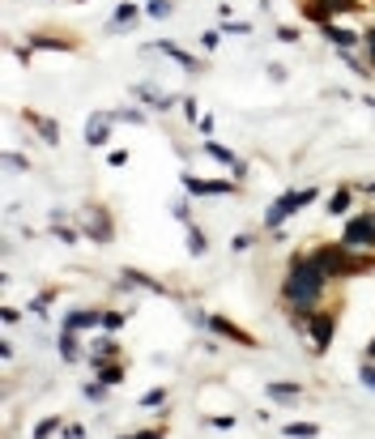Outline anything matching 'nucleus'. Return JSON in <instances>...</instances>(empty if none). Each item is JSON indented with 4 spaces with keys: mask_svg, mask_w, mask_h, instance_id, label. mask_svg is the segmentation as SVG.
<instances>
[{
    "mask_svg": "<svg viewBox=\"0 0 375 439\" xmlns=\"http://www.w3.org/2000/svg\"><path fill=\"white\" fill-rule=\"evenodd\" d=\"M188 248H192V252L201 256V252H205V235H196V231H188Z\"/></svg>",
    "mask_w": 375,
    "mask_h": 439,
    "instance_id": "obj_17",
    "label": "nucleus"
},
{
    "mask_svg": "<svg viewBox=\"0 0 375 439\" xmlns=\"http://www.w3.org/2000/svg\"><path fill=\"white\" fill-rule=\"evenodd\" d=\"M312 201H316V188H299V192H286V196H282V201H278V205L269 209V218H265V222H269V226H278V222H282L286 213H295V209H303V205H312Z\"/></svg>",
    "mask_w": 375,
    "mask_h": 439,
    "instance_id": "obj_2",
    "label": "nucleus"
},
{
    "mask_svg": "<svg viewBox=\"0 0 375 439\" xmlns=\"http://www.w3.org/2000/svg\"><path fill=\"white\" fill-rule=\"evenodd\" d=\"M205 154H209V158H218V162H231V166H235V154H231V149H222V145H213V141L205 145Z\"/></svg>",
    "mask_w": 375,
    "mask_h": 439,
    "instance_id": "obj_15",
    "label": "nucleus"
},
{
    "mask_svg": "<svg viewBox=\"0 0 375 439\" xmlns=\"http://www.w3.org/2000/svg\"><path fill=\"white\" fill-rule=\"evenodd\" d=\"M367 47H371V60H375V30H367Z\"/></svg>",
    "mask_w": 375,
    "mask_h": 439,
    "instance_id": "obj_25",
    "label": "nucleus"
},
{
    "mask_svg": "<svg viewBox=\"0 0 375 439\" xmlns=\"http://www.w3.org/2000/svg\"><path fill=\"white\" fill-rule=\"evenodd\" d=\"M85 397H90V401H102V397H107V393H102V380H98V384H90V388H85Z\"/></svg>",
    "mask_w": 375,
    "mask_h": 439,
    "instance_id": "obj_22",
    "label": "nucleus"
},
{
    "mask_svg": "<svg viewBox=\"0 0 375 439\" xmlns=\"http://www.w3.org/2000/svg\"><path fill=\"white\" fill-rule=\"evenodd\" d=\"M316 431H320V427H312V423H295V427H286V435L290 439H312Z\"/></svg>",
    "mask_w": 375,
    "mask_h": 439,
    "instance_id": "obj_12",
    "label": "nucleus"
},
{
    "mask_svg": "<svg viewBox=\"0 0 375 439\" xmlns=\"http://www.w3.org/2000/svg\"><path fill=\"white\" fill-rule=\"evenodd\" d=\"M184 184H188L192 196H226V192H235V184H226V179H196V175H184Z\"/></svg>",
    "mask_w": 375,
    "mask_h": 439,
    "instance_id": "obj_5",
    "label": "nucleus"
},
{
    "mask_svg": "<svg viewBox=\"0 0 375 439\" xmlns=\"http://www.w3.org/2000/svg\"><path fill=\"white\" fill-rule=\"evenodd\" d=\"M312 260L324 269V277H333V273H350V269H354V260H350V252H346V248H320Z\"/></svg>",
    "mask_w": 375,
    "mask_h": 439,
    "instance_id": "obj_3",
    "label": "nucleus"
},
{
    "mask_svg": "<svg viewBox=\"0 0 375 439\" xmlns=\"http://www.w3.org/2000/svg\"><path fill=\"white\" fill-rule=\"evenodd\" d=\"M359 243H375V213L350 218V226H346V248H359Z\"/></svg>",
    "mask_w": 375,
    "mask_h": 439,
    "instance_id": "obj_4",
    "label": "nucleus"
},
{
    "mask_svg": "<svg viewBox=\"0 0 375 439\" xmlns=\"http://www.w3.org/2000/svg\"><path fill=\"white\" fill-rule=\"evenodd\" d=\"M371 359H375V342H371Z\"/></svg>",
    "mask_w": 375,
    "mask_h": 439,
    "instance_id": "obj_27",
    "label": "nucleus"
},
{
    "mask_svg": "<svg viewBox=\"0 0 375 439\" xmlns=\"http://www.w3.org/2000/svg\"><path fill=\"white\" fill-rule=\"evenodd\" d=\"M120 324H124L120 312H107V316H102V329H120Z\"/></svg>",
    "mask_w": 375,
    "mask_h": 439,
    "instance_id": "obj_20",
    "label": "nucleus"
},
{
    "mask_svg": "<svg viewBox=\"0 0 375 439\" xmlns=\"http://www.w3.org/2000/svg\"><path fill=\"white\" fill-rule=\"evenodd\" d=\"M324 34H329L333 43H342V47H354V34H350V30H337V26H324Z\"/></svg>",
    "mask_w": 375,
    "mask_h": 439,
    "instance_id": "obj_13",
    "label": "nucleus"
},
{
    "mask_svg": "<svg viewBox=\"0 0 375 439\" xmlns=\"http://www.w3.org/2000/svg\"><path fill=\"white\" fill-rule=\"evenodd\" d=\"M120 376H124L120 367H107V371H102V384H120Z\"/></svg>",
    "mask_w": 375,
    "mask_h": 439,
    "instance_id": "obj_21",
    "label": "nucleus"
},
{
    "mask_svg": "<svg viewBox=\"0 0 375 439\" xmlns=\"http://www.w3.org/2000/svg\"><path fill=\"white\" fill-rule=\"evenodd\" d=\"M124 439H158V435H154V431H149V435H124Z\"/></svg>",
    "mask_w": 375,
    "mask_h": 439,
    "instance_id": "obj_26",
    "label": "nucleus"
},
{
    "mask_svg": "<svg viewBox=\"0 0 375 439\" xmlns=\"http://www.w3.org/2000/svg\"><path fill=\"white\" fill-rule=\"evenodd\" d=\"M320 286H324V269L307 256V260H295L290 265V277H286V299L295 303V307H312L316 299H320Z\"/></svg>",
    "mask_w": 375,
    "mask_h": 439,
    "instance_id": "obj_1",
    "label": "nucleus"
},
{
    "mask_svg": "<svg viewBox=\"0 0 375 439\" xmlns=\"http://www.w3.org/2000/svg\"><path fill=\"white\" fill-rule=\"evenodd\" d=\"M60 354H64V359H73V354H77V342H73V333H68V337H60Z\"/></svg>",
    "mask_w": 375,
    "mask_h": 439,
    "instance_id": "obj_18",
    "label": "nucleus"
},
{
    "mask_svg": "<svg viewBox=\"0 0 375 439\" xmlns=\"http://www.w3.org/2000/svg\"><path fill=\"white\" fill-rule=\"evenodd\" d=\"M30 120H34V128H38V132H43L47 141H56V124H51L47 115H30Z\"/></svg>",
    "mask_w": 375,
    "mask_h": 439,
    "instance_id": "obj_14",
    "label": "nucleus"
},
{
    "mask_svg": "<svg viewBox=\"0 0 375 439\" xmlns=\"http://www.w3.org/2000/svg\"><path fill=\"white\" fill-rule=\"evenodd\" d=\"M265 393H269V401H282V406H290V401H295L303 388H299V384H269Z\"/></svg>",
    "mask_w": 375,
    "mask_h": 439,
    "instance_id": "obj_7",
    "label": "nucleus"
},
{
    "mask_svg": "<svg viewBox=\"0 0 375 439\" xmlns=\"http://www.w3.org/2000/svg\"><path fill=\"white\" fill-rule=\"evenodd\" d=\"M132 17H137V9H128V4H124V9L115 13V21H120V26H124V21H132Z\"/></svg>",
    "mask_w": 375,
    "mask_h": 439,
    "instance_id": "obj_23",
    "label": "nucleus"
},
{
    "mask_svg": "<svg viewBox=\"0 0 375 439\" xmlns=\"http://www.w3.org/2000/svg\"><path fill=\"white\" fill-rule=\"evenodd\" d=\"M90 235H94V239H111V226H107V213H94V209H90Z\"/></svg>",
    "mask_w": 375,
    "mask_h": 439,
    "instance_id": "obj_11",
    "label": "nucleus"
},
{
    "mask_svg": "<svg viewBox=\"0 0 375 439\" xmlns=\"http://www.w3.org/2000/svg\"><path fill=\"white\" fill-rule=\"evenodd\" d=\"M363 384H367V388H375V367H363Z\"/></svg>",
    "mask_w": 375,
    "mask_h": 439,
    "instance_id": "obj_24",
    "label": "nucleus"
},
{
    "mask_svg": "<svg viewBox=\"0 0 375 439\" xmlns=\"http://www.w3.org/2000/svg\"><path fill=\"white\" fill-rule=\"evenodd\" d=\"M329 209H333V213H342V209H350V192H337V196L329 201Z\"/></svg>",
    "mask_w": 375,
    "mask_h": 439,
    "instance_id": "obj_16",
    "label": "nucleus"
},
{
    "mask_svg": "<svg viewBox=\"0 0 375 439\" xmlns=\"http://www.w3.org/2000/svg\"><path fill=\"white\" fill-rule=\"evenodd\" d=\"M149 13H154V17H171V0H167V4H162V0H154V4H149Z\"/></svg>",
    "mask_w": 375,
    "mask_h": 439,
    "instance_id": "obj_19",
    "label": "nucleus"
},
{
    "mask_svg": "<svg viewBox=\"0 0 375 439\" xmlns=\"http://www.w3.org/2000/svg\"><path fill=\"white\" fill-rule=\"evenodd\" d=\"M102 120H107V115H94V120H90V128H85V141H90V145H102V141H107V124H102Z\"/></svg>",
    "mask_w": 375,
    "mask_h": 439,
    "instance_id": "obj_8",
    "label": "nucleus"
},
{
    "mask_svg": "<svg viewBox=\"0 0 375 439\" xmlns=\"http://www.w3.org/2000/svg\"><path fill=\"white\" fill-rule=\"evenodd\" d=\"M307 329H312V337H316V350L324 354V350H329V342H333V316H316Z\"/></svg>",
    "mask_w": 375,
    "mask_h": 439,
    "instance_id": "obj_6",
    "label": "nucleus"
},
{
    "mask_svg": "<svg viewBox=\"0 0 375 439\" xmlns=\"http://www.w3.org/2000/svg\"><path fill=\"white\" fill-rule=\"evenodd\" d=\"M90 324H98V316H94V312H73V316L64 320V329H68V333H77V329H90Z\"/></svg>",
    "mask_w": 375,
    "mask_h": 439,
    "instance_id": "obj_9",
    "label": "nucleus"
},
{
    "mask_svg": "<svg viewBox=\"0 0 375 439\" xmlns=\"http://www.w3.org/2000/svg\"><path fill=\"white\" fill-rule=\"evenodd\" d=\"M209 324H213V329H218V333H226V337H235V342H243V346H252V337H248V333H239V329H235V324H231V320H222V316H213V320H209Z\"/></svg>",
    "mask_w": 375,
    "mask_h": 439,
    "instance_id": "obj_10",
    "label": "nucleus"
}]
</instances>
